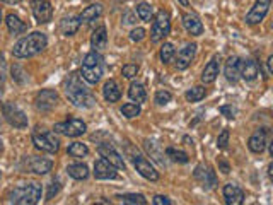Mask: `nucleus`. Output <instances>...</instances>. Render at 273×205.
<instances>
[{
	"label": "nucleus",
	"mask_w": 273,
	"mask_h": 205,
	"mask_svg": "<svg viewBox=\"0 0 273 205\" xmlns=\"http://www.w3.org/2000/svg\"><path fill=\"white\" fill-rule=\"evenodd\" d=\"M128 96H130L131 101H135L136 105H140V102L145 101V97H147V92H145V87L140 82H131L130 84V89H128Z\"/></svg>",
	"instance_id": "nucleus-29"
},
{
	"label": "nucleus",
	"mask_w": 273,
	"mask_h": 205,
	"mask_svg": "<svg viewBox=\"0 0 273 205\" xmlns=\"http://www.w3.org/2000/svg\"><path fill=\"white\" fill-rule=\"evenodd\" d=\"M166 156H167V157H171V161H174V162H181V164H186V162L190 161V157H188V154H186V152L176 151V149H173V147L166 149Z\"/></svg>",
	"instance_id": "nucleus-34"
},
{
	"label": "nucleus",
	"mask_w": 273,
	"mask_h": 205,
	"mask_svg": "<svg viewBox=\"0 0 273 205\" xmlns=\"http://www.w3.org/2000/svg\"><path fill=\"white\" fill-rule=\"evenodd\" d=\"M58 190H60V181L56 180V181H53V183L50 185V190H48V195H46V198H53V195H56L58 193Z\"/></svg>",
	"instance_id": "nucleus-44"
},
{
	"label": "nucleus",
	"mask_w": 273,
	"mask_h": 205,
	"mask_svg": "<svg viewBox=\"0 0 273 205\" xmlns=\"http://www.w3.org/2000/svg\"><path fill=\"white\" fill-rule=\"evenodd\" d=\"M195 53H196V45L191 43V45H186L185 48H183L180 53L176 55V69L178 71H185L188 69L193 62V58H195Z\"/></svg>",
	"instance_id": "nucleus-15"
},
{
	"label": "nucleus",
	"mask_w": 273,
	"mask_h": 205,
	"mask_svg": "<svg viewBox=\"0 0 273 205\" xmlns=\"http://www.w3.org/2000/svg\"><path fill=\"white\" fill-rule=\"evenodd\" d=\"M7 27H9V31L12 32L14 36H17V35H22L26 29H27V26L22 22L21 19H19L17 16H14V14H9L7 16Z\"/></svg>",
	"instance_id": "nucleus-30"
},
{
	"label": "nucleus",
	"mask_w": 273,
	"mask_h": 205,
	"mask_svg": "<svg viewBox=\"0 0 273 205\" xmlns=\"http://www.w3.org/2000/svg\"><path fill=\"white\" fill-rule=\"evenodd\" d=\"M219 166H220V169H222V173H224V175H227L229 171H230V169H229V164H227V162H225V161H220V162H219Z\"/></svg>",
	"instance_id": "nucleus-49"
},
{
	"label": "nucleus",
	"mask_w": 273,
	"mask_h": 205,
	"mask_svg": "<svg viewBox=\"0 0 273 205\" xmlns=\"http://www.w3.org/2000/svg\"><path fill=\"white\" fill-rule=\"evenodd\" d=\"M58 105V94L53 89H43L35 97V106L40 111H50Z\"/></svg>",
	"instance_id": "nucleus-10"
},
{
	"label": "nucleus",
	"mask_w": 273,
	"mask_h": 205,
	"mask_svg": "<svg viewBox=\"0 0 273 205\" xmlns=\"http://www.w3.org/2000/svg\"><path fill=\"white\" fill-rule=\"evenodd\" d=\"M121 74H123L125 79H133L136 74H139V65H133V63H128L121 69Z\"/></svg>",
	"instance_id": "nucleus-40"
},
{
	"label": "nucleus",
	"mask_w": 273,
	"mask_h": 205,
	"mask_svg": "<svg viewBox=\"0 0 273 205\" xmlns=\"http://www.w3.org/2000/svg\"><path fill=\"white\" fill-rule=\"evenodd\" d=\"M12 79H16L19 84L24 82V72H22V69L17 67V65H14L12 67Z\"/></svg>",
	"instance_id": "nucleus-43"
},
{
	"label": "nucleus",
	"mask_w": 273,
	"mask_h": 205,
	"mask_svg": "<svg viewBox=\"0 0 273 205\" xmlns=\"http://www.w3.org/2000/svg\"><path fill=\"white\" fill-rule=\"evenodd\" d=\"M239 72H241V58L230 57L227 62H225V69H224L225 79H227L229 82H237L239 77H241Z\"/></svg>",
	"instance_id": "nucleus-18"
},
{
	"label": "nucleus",
	"mask_w": 273,
	"mask_h": 205,
	"mask_svg": "<svg viewBox=\"0 0 273 205\" xmlns=\"http://www.w3.org/2000/svg\"><path fill=\"white\" fill-rule=\"evenodd\" d=\"M65 91L67 97L79 108H91L96 105V97H94L89 89L82 84V76L79 72H72L65 84Z\"/></svg>",
	"instance_id": "nucleus-1"
},
{
	"label": "nucleus",
	"mask_w": 273,
	"mask_h": 205,
	"mask_svg": "<svg viewBox=\"0 0 273 205\" xmlns=\"http://www.w3.org/2000/svg\"><path fill=\"white\" fill-rule=\"evenodd\" d=\"M97 152H99V156L103 159H106L108 162H111L113 166L116 167V169H125V162H123V157L120 156V152L116 151L115 147L111 146V144H101L99 147H97Z\"/></svg>",
	"instance_id": "nucleus-11"
},
{
	"label": "nucleus",
	"mask_w": 273,
	"mask_h": 205,
	"mask_svg": "<svg viewBox=\"0 0 273 205\" xmlns=\"http://www.w3.org/2000/svg\"><path fill=\"white\" fill-rule=\"evenodd\" d=\"M248 147L251 152L255 154H261L266 147V130H258L249 137L248 141Z\"/></svg>",
	"instance_id": "nucleus-19"
},
{
	"label": "nucleus",
	"mask_w": 273,
	"mask_h": 205,
	"mask_svg": "<svg viewBox=\"0 0 273 205\" xmlns=\"http://www.w3.org/2000/svg\"><path fill=\"white\" fill-rule=\"evenodd\" d=\"M144 147H145V151H147V154L155 162H159V164H164V151L161 149V146H159L157 142H154V141H145L144 142Z\"/></svg>",
	"instance_id": "nucleus-26"
},
{
	"label": "nucleus",
	"mask_w": 273,
	"mask_h": 205,
	"mask_svg": "<svg viewBox=\"0 0 273 205\" xmlns=\"http://www.w3.org/2000/svg\"><path fill=\"white\" fill-rule=\"evenodd\" d=\"M2 115L4 118L7 120L9 125L16 128H26L27 127V116L19 106H16L14 102H4L2 105Z\"/></svg>",
	"instance_id": "nucleus-5"
},
{
	"label": "nucleus",
	"mask_w": 273,
	"mask_h": 205,
	"mask_svg": "<svg viewBox=\"0 0 273 205\" xmlns=\"http://www.w3.org/2000/svg\"><path fill=\"white\" fill-rule=\"evenodd\" d=\"M31 11L40 24H46L53 17V7L48 0H31Z\"/></svg>",
	"instance_id": "nucleus-8"
},
{
	"label": "nucleus",
	"mask_w": 273,
	"mask_h": 205,
	"mask_svg": "<svg viewBox=\"0 0 273 205\" xmlns=\"http://www.w3.org/2000/svg\"><path fill=\"white\" fill-rule=\"evenodd\" d=\"M101 14H103V6H101V4H92V6L84 9L82 14L79 16V21H81V22H91L94 19H97Z\"/></svg>",
	"instance_id": "nucleus-28"
},
{
	"label": "nucleus",
	"mask_w": 273,
	"mask_h": 205,
	"mask_svg": "<svg viewBox=\"0 0 273 205\" xmlns=\"http://www.w3.org/2000/svg\"><path fill=\"white\" fill-rule=\"evenodd\" d=\"M224 198H225V203L239 205V203L244 202V192L239 188L237 185L229 183V185L224 186Z\"/></svg>",
	"instance_id": "nucleus-17"
},
{
	"label": "nucleus",
	"mask_w": 273,
	"mask_h": 205,
	"mask_svg": "<svg viewBox=\"0 0 273 205\" xmlns=\"http://www.w3.org/2000/svg\"><path fill=\"white\" fill-rule=\"evenodd\" d=\"M136 14H139V17L142 19L144 22H150L152 21V7L149 6V4H145V2H142V4H139L136 6Z\"/></svg>",
	"instance_id": "nucleus-35"
},
{
	"label": "nucleus",
	"mask_w": 273,
	"mask_h": 205,
	"mask_svg": "<svg viewBox=\"0 0 273 205\" xmlns=\"http://www.w3.org/2000/svg\"><path fill=\"white\" fill-rule=\"evenodd\" d=\"M183 26L191 36H200L203 32V24L195 14H185L183 16Z\"/></svg>",
	"instance_id": "nucleus-21"
},
{
	"label": "nucleus",
	"mask_w": 273,
	"mask_h": 205,
	"mask_svg": "<svg viewBox=\"0 0 273 205\" xmlns=\"http://www.w3.org/2000/svg\"><path fill=\"white\" fill-rule=\"evenodd\" d=\"M268 176H270V180H273V164L268 166Z\"/></svg>",
	"instance_id": "nucleus-52"
},
{
	"label": "nucleus",
	"mask_w": 273,
	"mask_h": 205,
	"mask_svg": "<svg viewBox=\"0 0 273 205\" xmlns=\"http://www.w3.org/2000/svg\"><path fill=\"white\" fill-rule=\"evenodd\" d=\"M270 6H271V0H256V4L246 16L248 24H258V22H261L265 19L268 11H270Z\"/></svg>",
	"instance_id": "nucleus-12"
},
{
	"label": "nucleus",
	"mask_w": 273,
	"mask_h": 205,
	"mask_svg": "<svg viewBox=\"0 0 273 205\" xmlns=\"http://www.w3.org/2000/svg\"><path fill=\"white\" fill-rule=\"evenodd\" d=\"M94 176L97 180H115L116 178V167L108 162L106 159H97L94 162Z\"/></svg>",
	"instance_id": "nucleus-14"
},
{
	"label": "nucleus",
	"mask_w": 273,
	"mask_h": 205,
	"mask_svg": "<svg viewBox=\"0 0 273 205\" xmlns=\"http://www.w3.org/2000/svg\"><path fill=\"white\" fill-rule=\"evenodd\" d=\"M6 79V60H4V55L0 53V82Z\"/></svg>",
	"instance_id": "nucleus-47"
},
{
	"label": "nucleus",
	"mask_w": 273,
	"mask_h": 205,
	"mask_svg": "<svg viewBox=\"0 0 273 205\" xmlns=\"http://www.w3.org/2000/svg\"><path fill=\"white\" fill-rule=\"evenodd\" d=\"M174 58V46L171 43H164L161 48V60L162 63H169Z\"/></svg>",
	"instance_id": "nucleus-38"
},
{
	"label": "nucleus",
	"mask_w": 273,
	"mask_h": 205,
	"mask_svg": "<svg viewBox=\"0 0 273 205\" xmlns=\"http://www.w3.org/2000/svg\"><path fill=\"white\" fill-rule=\"evenodd\" d=\"M123 22H125V24H133V22H135V16L131 12H125L123 14Z\"/></svg>",
	"instance_id": "nucleus-48"
},
{
	"label": "nucleus",
	"mask_w": 273,
	"mask_h": 205,
	"mask_svg": "<svg viewBox=\"0 0 273 205\" xmlns=\"http://www.w3.org/2000/svg\"><path fill=\"white\" fill-rule=\"evenodd\" d=\"M266 67H268V71H266V74H268V76H271V71H273V57H268V62H266Z\"/></svg>",
	"instance_id": "nucleus-50"
},
{
	"label": "nucleus",
	"mask_w": 273,
	"mask_h": 205,
	"mask_svg": "<svg viewBox=\"0 0 273 205\" xmlns=\"http://www.w3.org/2000/svg\"><path fill=\"white\" fill-rule=\"evenodd\" d=\"M0 22H2V11H0Z\"/></svg>",
	"instance_id": "nucleus-55"
},
{
	"label": "nucleus",
	"mask_w": 273,
	"mask_h": 205,
	"mask_svg": "<svg viewBox=\"0 0 273 205\" xmlns=\"http://www.w3.org/2000/svg\"><path fill=\"white\" fill-rule=\"evenodd\" d=\"M227 144H229V130L225 128V130H222V133L219 135V139H217V147H219V149H225V147H227Z\"/></svg>",
	"instance_id": "nucleus-42"
},
{
	"label": "nucleus",
	"mask_w": 273,
	"mask_h": 205,
	"mask_svg": "<svg viewBox=\"0 0 273 205\" xmlns=\"http://www.w3.org/2000/svg\"><path fill=\"white\" fill-rule=\"evenodd\" d=\"M116 198H120L121 203H126V205H145L147 200L144 198V195L140 193H128V195H118Z\"/></svg>",
	"instance_id": "nucleus-32"
},
{
	"label": "nucleus",
	"mask_w": 273,
	"mask_h": 205,
	"mask_svg": "<svg viewBox=\"0 0 273 205\" xmlns=\"http://www.w3.org/2000/svg\"><path fill=\"white\" fill-rule=\"evenodd\" d=\"M48 45V40H46V35L40 31H35L31 35H27L26 38L19 40L12 48V55L16 58H27L32 57V55L43 51Z\"/></svg>",
	"instance_id": "nucleus-2"
},
{
	"label": "nucleus",
	"mask_w": 273,
	"mask_h": 205,
	"mask_svg": "<svg viewBox=\"0 0 273 205\" xmlns=\"http://www.w3.org/2000/svg\"><path fill=\"white\" fill-rule=\"evenodd\" d=\"M133 164H135V169L139 171V173L142 175L145 180H149V181H157L159 180V173L154 169V166L150 164L145 157L133 156Z\"/></svg>",
	"instance_id": "nucleus-13"
},
{
	"label": "nucleus",
	"mask_w": 273,
	"mask_h": 205,
	"mask_svg": "<svg viewBox=\"0 0 273 205\" xmlns=\"http://www.w3.org/2000/svg\"><path fill=\"white\" fill-rule=\"evenodd\" d=\"M195 180L198 181L205 190H212L217 185V175H215V171L212 169L210 166H205V164H198L195 167Z\"/></svg>",
	"instance_id": "nucleus-9"
},
{
	"label": "nucleus",
	"mask_w": 273,
	"mask_h": 205,
	"mask_svg": "<svg viewBox=\"0 0 273 205\" xmlns=\"http://www.w3.org/2000/svg\"><path fill=\"white\" fill-rule=\"evenodd\" d=\"M53 167V161L43 159V157H29L26 161V169H29L31 173L36 175H46Z\"/></svg>",
	"instance_id": "nucleus-16"
},
{
	"label": "nucleus",
	"mask_w": 273,
	"mask_h": 205,
	"mask_svg": "<svg viewBox=\"0 0 273 205\" xmlns=\"http://www.w3.org/2000/svg\"><path fill=\"white\" fill-rule=\"evenodd\" d=\"M72 157H86L89 154V149L86 144L82 142H74L69 146V151H67Z\"/></svg>",
	"instance_id": "nucleus-33"
},
{
	"label": "nucleus",
	"mask_w": 273,
	"mask_h": 205,
	"mask_svg": "<svg viewBox=\"0 0 273 205\" xmlns=\"http://www.w3.org/2000/svg\"><path fill=\"white\" fill-rule=\"evenodd\" d=\"M81 27V21L79 17H65V19L60 22V31H62L63 36H74L75 32Z\"/></svg>",
	"instance_id": "nucleus-27"
},
{
	"label": "nucleus",
	"mask_w": 273,
	"mask_h": 205,
	"mask_svg": "<svg viewBox=\"0 0 273 205\" xmlns=\"http://www.w3.org/2000/svg\"><path fill=\"white\" fill-rule=\"evenodd\" d=\"M258 74H260V67H258L255 60H244V62L241 60V72H239V76L244 81H255Z\"/></svg>",
	"instance_id": "nucleus-22"
},
{
	"label": "nucleus",
	"mask_w": 273,
	"mask_h": 205,
	"mask_svg": "<svg viewBox=\"0 0 273 205\" xmlns=\"http://www.w3.org/2000/svg\"><path fill=\"white\" fill-rule=\"evenodd\" d=\"M4 152V144H2V141H0V154Z\"/></svg>",
	"instance_id": "nucleus-54"
},
{
	"label": "nucleus",
	"mask_w": 273,
	"mask_h": 205,
	"mask_svg": "<svg viewBox=\"0 0 273 205\" xmlns=\"http://www.w3.org/2000/svg\"><path fill=\"white\" fill-rule=\"evenodd\" d=\"M220 113H222L224 116H227V118H234L236 110H234L232 106H220Z\"/></svg>",
	"instance_id": "nucleus-46"
},
{
	"label": "nucleus",
	"mask_w": 273,
	"mask_h": 205,
	"mask_svg": "<svg viewBox=\"0 0 273 205\" xmlns=\"http://www.w3.org/2000/svg\"><path fill=\"white\" fill-rule=\"evenodd\" d=\"M41 198V185L38 183H24L21 186H16L9 195V202L19 203V205H35Z\"/></svg>",
	"instance_id": "nucleus-3"
},
{
	"label": "nucleus",
	"mask_w": 273,
	"mask_h": 205,
	"mask_svg": "<svg viewBox=\"0 0 273 205\" xmlns=\"http://www.w3.org/2000/svg\"><path fill=\"white\" fill-rule=\"evenodd\" d=\"M86 128L87 125L79 118H70L67 122H62V123H56L55 125V132L58 133H63L67 137H79V135L86 133Z\"/></svg>",
	"instance_id": "nucleus-7"
},
{
	"label": "nucleus",
	"mask_w": 273,
	"mask_h": 205,
	"mask_svg": "<svg viewBox=\"0 0 273 205\" xmlns=\"http://www.w3.org/2000/svg\"><path fill=\"white\" fill-rule=\"evenodd\" d=\"M67 173L70 178H74V180H86L89 176V169L86 164L81 162V164H70L67 167Z\"/></svg>",
	"instance_id": "nucleus-31"
},
{
	"label": "nucleus",
	"mask_w": 273,
	"mask_h": 205,
	"mask_svg": "<svg viewBox=\"0 0 273 205\" xmlns=\"http://www.w3.org/2000/svg\"><path fill=\"white\" fill-rule=\"evenodd\" d=\"M178 2H181V4H183V6H185V7H188V6H190V2H188V0H178Z\"/></svg>",
	"instance_id": "nucleus-53"
},
{
	"label": "nucleus",
	"mask_w": 273,
	"mask_h": 205,
	"mask_svg": "<svg viewBox=\"0 0 273 205\" xmlns=\"http://www.w3.org/2000/svg\"><path fill=\"white\" fill-rule=\"evenodd\" d=\"M205 87H201V86H196V87H193V89H190L186 92V99L190 101V102H196V101H201L205 97Z\"/></svg>",
	"instance_id": "nucleus-36"
},
{
	"label": "nucleus",
	"mask_w": 273,
	"mask_h": 205,
	"mask_svg": "<svg viewBox=\"0 0 273 205\" xmlns=\"http://www.w3.org/2000/svg\"><path fill=\"white\" fill-rule=\"evenodd\" d=\"M82 79L89 84H96L97 81L101 79L103 76V63H97V65H82L81 72Z\"/></svg>",
	"instance_id": "nucleus-20"
},
{
	"label": "nucleus",
	"mask_w": 273,
	"mask_h": 205,
	"mask_svg": "<svg viewBox=\"0 0 273 205\" xmlns=\"http://www.w3.org/2000/svg\"><path fill=\"white\" fill-rule=\"evenodd\" d=\"M32 144L43 152L55 154L60 149V141L53 132H35L32 133Z\"/></svg>",
	"instance_id": "nucleus-6"
},
{
	"label": "nucleus",
	"mask_w": 273,
	"mask_h": 205,
	"mask_svg": "<svg viewBox=\"0 0 273 205\" xmlns=\"http://www.w3.org/2000/svg\"><path fill=\"white\" fill-rule=\"evenodd\" d=\"M106 43H108L106 27L105 26H99L97 29H94L92 36H91V46L96 51H99V50H105L106 48Z\"/></svg>",
	"instance_id": "nucleus-24"
},
{
	"label": "nucleus",
	"mask_w": 273,
	"mask_h": 205,
	"mask_svg": "<svg viewBox=\"0 0 273 205\" xmlns=\"http://www.w3.org/2000/svg\"><path fill=\"white\" fill-rule=\"evenodd\" d=\"M2 2L11 4V6H16V4H19V2H21V0H2Z\"/></svg>",
	"instance_id": "nucleus-51"
},
{
	"label": "nucleus",
	"mask_w": 273,
	"mask_h": 205,
	"mask_svg": "<svg viewBox=\"0 0 273 205\" xmlns=\"http://www.w3.org/2000/svg\"><path fill=\"white\" fill-rule=\"evenodd\" d=\"M171 99H173V94L169 91H157L155 92V102H157V105L164 106V105H167Z\"/></svg>",
	"instance_id": "nucleus-39"
},
{
	"label": "nucleus",
	"mask_w": 273,
	"mask_h": 205,
	"mask_svg": "<svg viewBox=\"0 0 273 205\" xmlns=\"http://www.w3.org/2000/svg\"><path fill=\"white\" fill-rule=\"evenodd\" d=\"M173 202L164 195H155L154 197V205H171Z\"/></svg>",
	"instance_id": "nucleus-45"
},
{
	"label": "nucleus",
	"mask_w": 273,
	"mask_h": 205,
	"mask_svg": "<svg viewBox=\"0 0 273 205\" xmlns=\"http://www.w3.org/2000/svg\"><path fill=\"white\" fill-rule=\"evenodd\" d=\"M103 94H105V99L108 102H116V101H120V97H121V91H120V87H118V84H116L115 81H108L105 84V87H103Z\"/></svg>",
	"instance_id": "nucleus-25"
},
{
	"label": "nucleus",
	"mask_w": 273,
	"mask_h": 205,
	"mask_svg": "<svg viewBox=\"0 0 273 205\" xmlns=\"http://www.w3.org/2000/svg\"><path fill=\"white\" fill-rule=\"evenodd\" d=\"M219 76V57H214L209 63L205 65L203 72H201V81L205 84H212Z\"/></svg>",
	"instance_id": "nucleus-23"
},
{
	"label": "nucleus",
	"mask_w": 273,
	"mask_h": 205,
	"mask_svg": "<svg viewBox=\"0 0 273 205\" xmlns=\"http://www.w3.org/2000/svg\"><path fill=\"white\" fill-rule=\"evenodd\" d=\"M121 113H123L126 118H135V116L140 115V106L136 102H126V105L121 106Z\"/></svg>",
	"instance_id": "nucleus-37"
},
{
	"label": "nucleus",
	"mask_w": 273,
	"mask_h": 205,
	"mask_svg": "<svg viewBox=\"0 0 273 205\" xmlns=\"http://www.w3.org/2000/svg\"><path fill=\"white\" fill-rule=\"evenodd\" d=\"M169 31H171V16L167 11H159L152 22V29H150V41L159 43L169 35Z\"/></svg>",
	"instance_id": "nucleus-4"
},
{
	"label": "nucleus",
	"mask_w": 273,
	"mask_h": 205,
	"mask_svg": "<svg viewBox=\"0 0 273 205\" xmlns=\"http://www.w3.org/2000/svg\"><path fill=\"white\" fill-rule=\"evenodd\" d=\"M145 35H147V31H145L144 27H135V29L130 32V38L131 41H142L145 38Z\"/></svg>",
	"instance_id": "nucleus-41"
}]
</instances>
